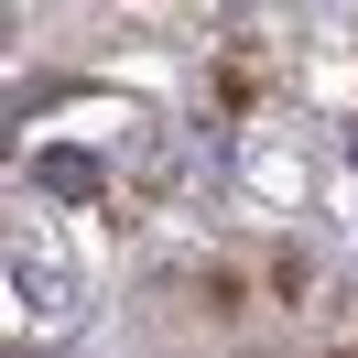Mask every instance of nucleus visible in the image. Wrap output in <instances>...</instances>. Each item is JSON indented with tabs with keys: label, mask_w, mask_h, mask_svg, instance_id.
I'll return each instance as SVG.
<instances>
[{
	"label": "nucleus",
	"mask_w": 358,
	"mask_h": 358,
	"mask_svg": "<svg viewBox=\"0 0 358 358\" xmlns=\"http://www.w3.org/2000/svg\"><path fill=\"white\" fill-rule=\"evenodd\" d=\"M98 185H109V174H98V152H44V196H66V206H87Z\"/></svg>",
	"instance_id": "1"
},
{
	"label": "nucleus",
	"mask_w": 358,
	"mask_h": 358,
	"mask_svg": "<svg viewBox=\"0 0 358 358\" xmlns=\"http://www.w3.org/2000/svg\"><path fill=\"white\" fill-rule=\"evenodd\" d=\"M11 282H22V293H33V304H44V315L66 304V271H55V261H33V250H22V261H11Z\"/></svg>",
	"instance_id": "2"
}]
</instances>
